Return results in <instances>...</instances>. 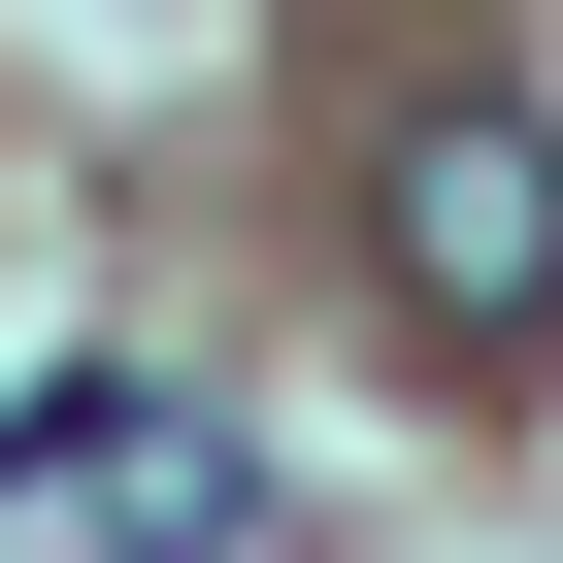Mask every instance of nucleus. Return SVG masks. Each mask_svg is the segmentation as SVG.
Segmentation results:
<instances>
[{
  "label": "nucleus",
  "mask_w": 563,
  "mask_h": 563,
  "mask_svg": "<svg viewBox=\"0 0 563 563\" xmlns=\"http://www.w3.org/2000/svg\"><path fill=\"white\" fill-rule=\"evenodd\" d=\"M365 299L431 332V365H563V100H398L365 133Z\"/></svg>",
  "instance_id": "obj_1"
},
{
  "label": "nucleus",
  "mask_w": 563,
  "mask_h": 563,
  "mask_svg": "<svg viewBox=\"0 0 563 563\" xmlns=\"http://www.w3.org/2000/svg\"><path fill=\"white\" fill-rule=\"evenodd\" d=\"M0 563H265V431L166 365H34L0 398Z\"/></svg>",
  "instance_id": "obj_2"
}]
</instances>
